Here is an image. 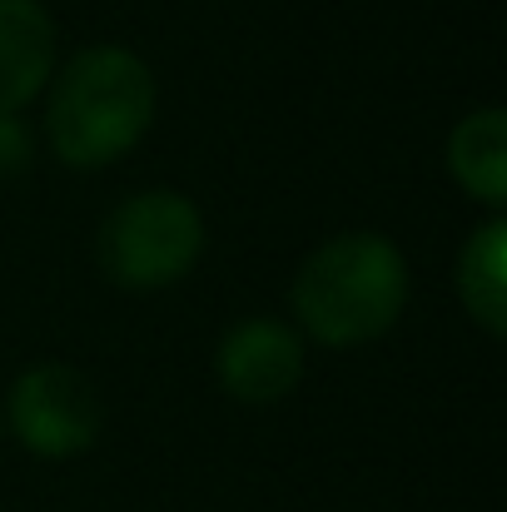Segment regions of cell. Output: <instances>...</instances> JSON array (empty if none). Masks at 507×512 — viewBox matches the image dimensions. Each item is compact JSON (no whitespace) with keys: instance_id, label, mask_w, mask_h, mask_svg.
I'll use <instances>...</instances> for the list:
<instances>
[{"instance_id":"cell-3","label":"cell","mask_w":507,"mask_h":512,"mask_svg":"<svg viewBox=\"0 0 507 512\" xmlns=\"http://www.w3.org/2000/svg\"><path fill=\"white\" fill-rule=\"evenodd\" d=\"M199 254H204V214L179 189L130 194L100 224V269L130 294L179 284L199 264Z\"/></svg>"},{"instance_id":"cell-5","label":"cell","mask_w":507,"mask_h":512,"mask_svg":"<svg viewBox=\"0 0 507 512\" xmlns=\"http://www.w3.org/2000/svg\"><path fill=\"white\" fill-rule=\"evenodd\" d=\"M219 388L234 403L269 408L304 383V339L279 319H239L214 353Z\"/></svg>"},{"instance_id":"cell-1","label":"cell","mask_w":507,"mask_h":512,"mask_svg":"<svg viewBox=\"0 0 507 512\" xmlns=\"http://www.w3.org/2000/svg\"><path fill=\"white\" fill-rule=\"evenodd\" d=\"M155 70L125 45H90L55 75L45 135L60 165L105 170L130 155L155 125Z\"/></svg>"},{"instance_id":"cell-7","label":"cell","mask_w":507,"mask_h":512,"mask_svg":"<svg viewBox=\"0 0 507 512\" xmlns=\"http://www.w3.org/2000/svg\"><path fill=\"white\" fill-rule=\"evenodd\" d=\"M448 170L488 209L507 204V110L488 105L458 120L448 135Z\"/></svg>"},{"instance_id":"cell-8","label":"cell","mask_w":507,"mask_h":512,"mask_svg":"<svg viewBox=\"0 0 507 512\" xmlns=\"http://www.w3.org/2000/svg\"><path fill=\"white\" fill-rule=\"evenodd\" d=\"M458 299L488 339L507 334V224L498 214L458 254Z\"/></svg>"},{"instance_id":"cell-2","label":"cell","mask_w":507,"mask_h":512,"mask_svg":"<svg viewBox=\"0 0 507 512\" xmlns=\"http://www.w3.org/2000/svg\"><path fill=\"white\" fill-rule=\"evenodd\" d=\"M289 304L309 339L329 343V348L373 343L403 319L408 264H403L398 244L373 229L334 234L294 274Z\"/></svg>"},{"instance_id":"cell-6","label":"cell","mask_w":507,"mask_h":512,"mask_svg":"<svg viewBox=\"0 0 507 512\" xmlns=\"http://www.w3.org/2000/svg\"><path fill=\"white\" fill-rule=\"evenodd\" d=\"M55 75V20L40 0H0V115L30 105Z\"/></svg>"},{"instance_id":"cell-4","label":"cell","mask_w":507,"mask_h":512,"mask_svg":"<svg viewBox=\"0 0 507 512\" xmlns=\"http://www.w3.org/2000/svg\"><path fill=\"white\" fill-rule=\"evenodd\" d=\"M10 428L35 458H80L105 433V398L80 368L35 363L10 388Z\"/></svg>"},{"instance_id":"cell-9","label":"cell","mask_w":507,"mask_h":512,"mask_svg":"<svg viewBox=\"0 0 507 512\" xmlns=\"http://www.w3.org/2000/svg\"><path fill=\"white\" fill-rule=\"evenodd\" d=\"M30 135L15 115H0V174H20L30 165Z\"/></svg>"}]
</instances>
